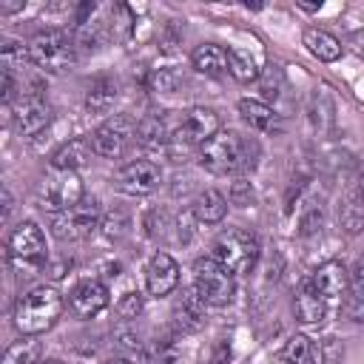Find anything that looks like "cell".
<instances>
[{
	"instance_id": "f35d334b",
	"label": "cell",
	"mask_w": 364,
	"mask_h": 364,
	"mask_svg": "<svg viewBox=\"0 0 364 364\" xmlns=\"http://www.w3.org/2000/svg\"><path fill=\"white\" fill-rule=\"evenodd\" d=\"M210 364H225V361H222V358H213V361H210Z\"/></svg>"
},
{
	"instance_id": "ffe728a7",
	"label": "cell",
	"mask_w": 364,
	"mask_h": 364,
	"mask_svg": "<svg viewBox=\"0 0 364 364\" xmlns=\"http://www.w3.org/2000/svg\"><path fill=\"white\" fill-rule=\"evenodd\" d=\"M293 310H296V318L301 321V324H324L327 321V316L333 313L310 287H299V293H296V304H293Z\"/></svg>"
},
{
	"instance_id": "3957f363",
	"label": "cell",
	"mask_w": 364,
	"mask_h": 364,
	"mask_svg": "<svg viewBox=\"0 0 364 364\" xmlns=\"http://www.w3.org/2000/svg\"><path fill=\"white\" fill-rule=\"evenodd\" d=\"M28 57H31V65L43 68V71H65L74 60H77V46H74V37L63 28H46V31H37L31 40H28Z\"/></svg>"
},
{
	"instance_id": "1f68e13d",
	"label": "cell",
	"mask_w": 364,
	"mask_h": 364,
	"mask_svg": "<svg viewBox=\"0 0 364 364\" xmlns=\"http://www.w3.org/2000/svg\"><path fill=\"white\" fill-rule=\"evenodd\" d=\"M316 228H321V208H307V213L301 216V222H299V233L301 236H307V233H313Z\"/></svg>"
},
{
	"instance_id": "484cf974",
	"label": "cell",
	"mask_w": 364,
	"mask_h": 364,
	"mask_svg": "<svg viewBox=\"0 0 364 364\" xmlns=\"http://www.w3.org/2000/svg\"><path fill=\"white\" fill-rule=\"evenodd\" d=\"M228 71H230L233 80H239V82L259 80L256 60L250 57V51H242V48H228Z\"/></svg>"
},
{
	"instance_id": "d6a6232c",
	"label": "cell",
	"mask_w": 364,
	"mask_h": 364,
	"mask_svg": "<svg viewBox=\"0 0 364 364\" xmlns=\"http://www.w3.org/2000/svg\"><path fill=\"white\" fill-rule=\"evenodd\" d=\"M347 46H350V48H353V51H355V54H358V57L364 60V28L353 31V34H350V43H347Z\"/></svg>"
},
{
	"instance_id": "f1b7e54d",
	"label": "cell",
	"mask_w": 364,
	"mask_h": 364,
	"mask_svg": "<svg viewBox=\"0 0 364 364\" xmlns=\"http://www.w3.org/2000/svg\"><path fill=\"white\" fill-rule=\"evenodd\" d=\"M3 364H37V341H31V338L14 341V344L6 350Z\"/></svg>"
},
{
	"instance_id": "277c9868",
	"label": "cell",
	"mask_w": 364,
	"mask_h": 364,
	"mask_svg": "<svg viewBox=\"0 0 364 364\" xmlns=\"http://www.w3.org/2000/svg\"><path fill=\"white\" fill-rule=\"evenodd\" d=\"M6 250H9V262H11L14 267L26 270V276H31L34 270H40V267L46 264V256H48L46 236H43L40 225L31 222V219L20 222V225L9 233Z\"/></svg>"
},
{
	"instance_id": "30bf717a",
	"label": "cell",
	"mask_w": 364,
	"mask_h": 364,
	"mask_svg": "<svg viewBox=\"0 0 364 364\" xmlns=\"http://www.w3.org/2000/svg\"><path fill=\"white\" fill-rule=\"evenodd\" d=\"M216 131H219V117H216V111L196 105V108H188V111L179 117L176 128L171 131V145H182V148L199 145V148H202Z\"/></svg>"
},
{
	"instance_id": "4316f807",
	"label": "cell",
	"mask_w": 364,
	"mask_h": 364,
	"mask_svg": "<svg viewBox=\"0 0 364 364\" xmlns=\"http://www.w3.org/2000/svg\"><path fill=\"white\" fill-rule=\"evenodd\" d=\"M338 225H341L347 233H358V230L364 228V202L358 199L355 191H353V193L347 196V202L341 205V210H338Z\"/></svg>"
},
{
	"instance_id": "836d02e7",
	"label": "cell",
	"mask_w": 364,
	"mask_h": 364,
	"mask_svg": "<svg viewBox=\"0 0 364 364\" xmlns=\"http://www.w3.org/2000/svg\"><path fill=\"white\" fill-rule=\"evenodd\" d=\"M245 193H247V185H245V182H236L230 199H233V202H245Z\"/></svg>"
},
{
	"instance_id": "74e56055",
	"label": "cell",
	"mask_w": 364,
	"mask_h": 364,
	"mask_svg": "<svg viewBox=\"0 0 364 364\" xmlns=\"http://www.w3.org/2000/svg\"><path fill=\"white\" fill-rule=\"evenodd\" d=\"M37 364H63V361H54V358H48V361H37Z\"/></svg>"
},
{
	"instance_id": "6da1fadb",
	"label": "cell",
	"mask_w": 364,
	"mask_h": 364,
	"mask_svg": "<svg viewBox=\"0 0 364 364\" xmlns=\"http://www.w3.org/2000/svg\"><path fill=\"white\" fill-rule=\"evenodd\" d=\"M259 145L236 131H216L199 148V165L213 176H230L250 171L256 165Z\"/></svg>"
},
{
	"instance_id": "44dd1931",
	"label": "cell",
	"mask_w": 364,
	"mask_h": 364,
	"mask_svg": "<svg viewBox=\"0 0 364 364\" xmlns=\"http://www.w3.org/2000/svg\"><path fill=\"white\" fill-rule=\"evenodd\" d=\"M225 213H228V199H225L219 191H213V188L202 191V193L193 199V216H196L202 225H216V222L225 219Z\"/></svg>"
},
{
	"instance_id": "9c48e42d",
	"label": "cell",
	"mask_w": 364,
	"mask_h": 364,
	"mask_svg": "<svg viewBox=\"0 0 364 364\" xmlns=\"http://www.w3.org/2000/svg\"><path fill=\"white\" fill-rule=\"evenodd\" d=\"M136 136V122L128 114H114L111 119H105L94 134H91V145L94 154L105 156V159H117L128 151L131 139Z\"/></svg>"
},
{
	"instance_id": "8992f818",
	"label": "cell",
	"mask_w": 364,
	"mask_h": 364,
	"mask_svg": "<svg viewBox=\"0 0 364 364\" xmlns=\"http://www.w3.org/2000/svg\"><path fill=\"white\" fill-rule=\"evenodd\" d=\"M193 290L199 293V299L205 304L222 307L233 296V273L225 270L213 256L196 259V264H193Z\"/></svg>"
},
{
	"instance_id": "52a82bcc",
	"label": "cell",
	"mask_w": 364,
	"mask_h": 364,
	"mask_svg": "<svg viewBox=\"0 0 364 364\" xmlns=\"http://www.w3.org/2000/svg\"><path fill=\"white\" fill-rule=\"evenodd\" d=\"M102 216V208L94 196H85L80 205H74L71 210L63 213H51V233L60 242H74V239H85L97 230Z\"/></svg>"
},
{
	"instance_id": "7a4b0ae2",
	"label": "cell",
	"mask_w": 364,
	"mask_h": 364,
	"mask_svg": "<svg viewBox=\"0 0 364 364\" xmlns=\"http://www.w3.org/2000/svg\"><path fill=\"white\" fill-rule=\"evenodd\" d=\"M60 313H63V296L54 287L40 284V287H31L28 293H23L17 299L14 324L23 336H40V333L54 327Z\"/></svg>"
},
{
	"instance_id": "2e32d148",
	"label": "cell",
	"mask_w": 364,
	"mask_h": 364,
	"mask_svg": "<svg viewBox=\"0 0 364 364\" xmlns=\"http://www.w3.org/2000/svg\"><path fill=\"white\" fill-rule=\"evenodd\" d=\"M171 131L173 128L168 125V119L162 114H151L136 122V142L148 151H162L171 145Z\"/></svg>"
},
{
	"instance_id": "d590c367",
	"label": "cell",
	"mask_w": 364,
	"mask_h": 364,
	"mask_svg": "<svg viewBox=\"0 0 364 364\" xmlns=\"http://www.w3.org/2000/svg\"><path fill=\"white\" fill-rule=\"evenodd\" d=\"M355 193H358V199L364 202V165H361V171H358V179H355Z\"/></svg>"
},
{
	"instance_id": "ba28073f",
	"label": "cell",
	"mask_w": 364,
	"mask_h": 364,
	"mask_svg": "<svg viewBox=\"0 0 364 364\" xmlns=\"http://www.w3.org/2000/svg\"><path fill=\"white\" fill-rule=\"evenodd\" d=\"M40 199L48 213H63V210H71L74 205H80L85 199V193H82V182H80L77 171L54 168L40 188Z\"/></svg>"
},
{
	"instance_id": "7c38bea8",
	"label": "cell",
	"mask_w": 364,
	"mask_h": 364,
	"mask_svg": "<svg viewBox=\"0 0 364 364\" xmlns=\"http://www.w3.org/2000/svg\"><path fill=\"white\" fill-rule=\"evenodd\" d=\"M159 182H162V171L151 159H134V162L122 165L114 176L117 191H122L128 196H148L159 188Z\"/></svg>"
},
{
	"instance_id": "d4e9b609",
	"label": "cell",
	"mask_w": 364,
	"mask_h": 364,
	"mask_svg": "<svg viewBox=\"0 0 364 364\" xmlns=\"http://www.w3.org/2000/svg\"><path fill=\"white\" fill-rule=\"evenodd\" d=\"M282 361L287 364H318V344L307 336H290L282 347Z\"/></svg>"
},
{
	"instance_id": "cb8c5ba5",
	"label": "cell",
	"mask_w": 364,
	"mask_h": 364,
	"mask_svg": "<svg viewBox=\"0 0 364 364\" xmlns=\"http://www.w3.org/2000/svg\"><path fill=\"white\" fill-rule=\"evenodd\" d=\"M333 111H336V108H333V100H330L327 88H316V91L310 94L307 114H310V122H313V128H316L318 134H324V131L333 128V122H336Z\"/></svg>"
},
{
	"instance_id": "e575fe53",
	"label": "cell",
	"mask_w": 364,
	"mask_h": 364,
	"mask_svg": "<svg viewBox=\"0 0 364 364\" xmlns=\"http://www.w3.org/2000/svg\"><path fill=\"white\" fill-rule=\"evenodd\" d=\"M11 208H14V199H11V193H9V188H3V219H9V213H11Z\"/></svg>"
},
{
	"instance_id": "f546056e",
	"label": "cell",
	"mask_w": 364,
	"mask_h": 364,
	"mask_svg": "<svg viewBox=\"0 0 364 364\" xmlns=\"http://www.w3.org/2000/svg\"><path fill=\"white\" fill-rule=\"evenodd\" d=\"M142 307H145V299L131 290V293H125V296L117 301V316L125 318V321H134V318L142 313Z\"/></svg>"
},
{
	"instance_id": "83f0119b",
	"label": "cell",
	"mask_w": 364,
	"mask_h": 364,
	"mask_svg": "<svg viewBox=\"0 0 364 364\" xmlns=\"http://www.w3.org/2000/svg\"><path fill=\"white\" fill-rule=\"evenodd\" d=\"M347 316L353 321H364V264L350 279V287H347Z\"/></svg>"
},
{
	"instance_id": "d6986e66",
	"label": "cell",
	"mask_w": 364,
	"mask_h": 364,
	"mask_svg": "<svg viewBox=\"0 0 364 364\" xmlns=\"http://www.w3.org/2000/svg\"><path fill=\"white\" fill-rule=\"evenodd\" d=\"M239 114H242V119H245L250 128L264 131V134L279 131V125H282L279 114H276L267 102H262V100H242V102H239Z\"/></svg>"
},
{
	"instance_id": "603a6c76",
	"label": "cell",
	"mask_w": 364,
	"mask_h": 364,
	"mask_svg": "<svg viewBox=\"0 0 364 364\" xmlns=\"http://www.w3.org/2000/svg\"><path fill=\"white\" fill-rule=\"evenodd\" d=\"M117 82L111 77H97L91 85H88V94H85V108L91 114H105L114 100H117Z\"/></svg>"
},
{
	"instance_id": "8d00e7d4",
	"label": "cell",
	"mask_w": 364,
	"mask_h": 364,
	"mask_svg": "<svg viewBox=\"0 0 364 364\" xmlns=\"http://www.w3.org/2000/svg\"><path fill=\"white\" fill-rule=\"evenodd\" d=\"M105 364H134V361L131 358H108Z\"/></svg>"
},
{
	"instance_id": "5bb4252c",
	"label": "cell",
	"mask_w": 364,
	"mask_h": 364,
	"mask_svg": "<svg viewBox=\"0 0 364 364\" xmlns=\"http://www.w3.org/2000/svg\"><path fill=\"white\" fill-rule=\"evenodd\" d=\"M68 307L77 318H91L100 310L108 307V287L97 279H85L80 284H74V290L68 293Z\"/></svg>"
},
{
	"instance_id": "4fadbf2b",
	"label": "cell",
	"mask_w": 364,
	"mask_h": 364,
	"mask_svg": "<svg viewBox=\"0 0 364 364\" xmlns=\"http://www.w3.org/2000/svg\"><path fill=\"white\" fill-rule=\"evenodd\" d=\"M176 284H179V264H176V259L171 253H165V250L154 253L148 267H145V287H148V293L159 299V296L173 293Z\"/></svg>"
},
{
	"instance_id": "8fae6325",
	"label": "cell",
	"mask_w": 364,
	"mask_h": 364,
	"mask_svg": "<svg viewBox=\"0 0 364 364\" xmlns=\"http://www.w3.org/2000/svg\"><path fill=\"white\" fill-rule=\"evenodd\" d=\"M304 287H310L330 310H336L341 304V299L347 296V287H350V273L341 262H324L318 264L304 282Z\"/></svg>"
},
{
	"instance_id": "4dcf8cb0",
	"label": "cell",
	"mask_w": 364,
	"mask_h": 364,
	"mask_svg": "<svg viewBox=\"0 0 364 364\" xmlns=\"http://www.w3.org/2000/svg\"><path fill=\"white\" fill-rule=\"evenodd\" d=\"M338 361H341V344L333 336L321 338L318 341V364H338Z\"/></svg>"
},
{
	"instance_id": "e0dca14e",
	"label": "cell",
	"mask_w": 364,
	"mask_h": 364,
	"mask_svg": "<svg viewBox=\"0 0 364 364\" xmlns=\"http://www.w3.org/2000/svg\"><path fill=\"white\" fill-rule=\"evenodd\" d=\"M94 154V145H91V136H74L68 139L54 156H51V168L57 171H77L82 168Z\"/></svg>"
},
{
	"instance_id": "7402d4cb",
	"label": "cell",
	"mask_w": 364,
	"mask_h": 364,
	"mask_svg": "<svg viewBox=\"0 0 364 364\" xmlns=\"http://www.w3.org/2000/svg\"><path fill=\"white\" fill-rule=\"evenodd\" d=\"M304 46L321 63H333V60L341 57V43L330 31H324V28H307L304 31Z\"/></svg>"
},
{
	"instance_id": "ac0fdd59",
	"label": "cell",
	"mask_w": 364,
	"mask_h": 364,
	"mask_svg": "<svg viewBox=\"0 0 364 364\" xmlns=\"http://www.w3.org/2000/svg\"><path fill=\"white\" fill-rule=\"evenodd\" d=\"M191 63L205 77H222L228 71V51L222 46H216V43H202V46L193 48Z\"/></svg>"
},
{
	"instance_id": "5b68a950",
	"label": "cell",
	"mask_w": 364,
	"mask_h": 364,
	"mask_svg": "<svg viewBox=\"0 0 364 364\" xmlns=\"http://www.w3.org/2000/svg\"><path fill=\"white\" fill-rule=\"evenodd\" d=\"M213 259L230 273H250L259 259V242L247 230H228L213 242Z\"/></svg>"
},
{
	"instance_id": "9a60e30c",
	"label": "cell",
	"mask_w": 364,
	"mask_h": 364,
	"mask_svg": "<svg viewBox=\"0 0 364 364\" xmlns=\"http://www.w3.org/2000/svg\"><path fill=\"white\" fill-rule=\"evenodd\" d=\"M48 122H51V108L43 102V97H23L17 108V131L23 136H34Z\"/></svg>"
}]
</instances>
